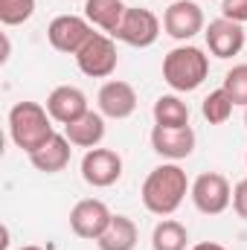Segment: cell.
Masks as SVG:
<instances>
[{"label": "cell", "mask_w": 247, "mask_h": 250, "mask_svg": "<svg viewBox=\"0 0 247 250\" xmlns=\"http://www.w3.org/2000/svg\"><path fill=\"white\" fill-rule=\"evenodd\" d=\"M245 125H247V108H245Z\"/></svg>", "instance_id": "obj_28"}, {"label": "cell", "mask_w": 247, "mask_h": 250, "mask_svg": "<svg viewBox=\"0 0 247 250\" xmlns=\"http://www.w3.org/2000/svg\"><path fill=\"white\" fill-rule=\"evenodd\" d=\"M35 15V0H0V23L21 26Z\"/></svg>", "instance_id": "obj_22"}, {"label": "cell", "mask_w": 247, "mask_h": 250, "mask_svg": "<svg viewBox=\"0 0 247 250\" xmlns=\"http://www.w3.org/2000/svg\"><path fill=\"white\" fill-rule=\"evenodd\" d=\"M221 18L247 23V0H221Z\"/></svg>", "instance_id": "obj_24"}, {"label": "cell", "mask_w": 247, "mask_h": 250, "mask_svg": "<svg viewBox=\"0 0 247 250\" xmlns=\"http://www.w3.org/2000/svg\"><path fill=\"white\" fill-rule=\"evenodd\" d=\"M53 134H56V128H53V117H50L47 105H38V102H15L12 105L9 137L21 151H26V154L38 151Z\"/></svg>", "instance_id": "obj_2"}, {"label": "cell", "mask_w": 247, "mask_h": 250, "mask_svg": "<svg viewBox=\"0 0 247 250\" xmlns=\"http://www.w3.org/2000/svg\"><path fill=\"white\" fill-rule=\"evenodd\" d=\"M111 218H114V212L108 209L105 201H99V198H84V201H79V204L70 209V230H73L79 239H84V242H96V239L108 230Z\"/></svg>", "instance_id": "obj_8"}, {"label": "cell", "mask_w": 247, "mask_h": 250, "mask_svg": "<svg viewBox=\"0 0 247 250\" xmlns=\"http://www.w3.org/2000/svg\"><path fill=\"white\" fill-rule=\"evenodd\" d=\"M192 250H227L224 245H218V242H198Z\"/></svg>", "instance_id": "obj_26"}, {"label": "cell", "mask_w": 247, "mask_h": 250, "mask_svg": "<svg viewBox=\"0 0 247 250\" xmlns=\"http://www.w3.org/2000/svg\"><path fill=\"white\" fill-rule=\"evenodd\" d=\"M140 242V230L128 215H114L108 230L96 239L99 250H134Z\"/></svg>", "instance_id": "obj_18"}, {"label": "cell", "mask_w": 247, "mask_h": 250, "mask_svg": "<svg viewBox=\"0 0 247 250\" xmlns=\"http://www.w3.org/2000/svg\"><path fill=\"white\" fill-rule=\"evenodd\" d=\"M18 250H44V248H38V245H23V248H18Z\"/></svg>", "instance_id": "obj_27"}, {"label": "cell", "mask_w": 247, "mask_h": 250, "mask_svg": "<svg viewBox=\"0 0 247 250\" xmlns=\"http://www.w3.org/2000/svg\"><path fill=\"white\" fill-rule=\"evenodd\" d=\"M227 96L233 99V105H245L247 108V64H236L233 70H227L224 84Z\"/></svg>", "instance_id": "obj_23"}, {"label": "cell", "mask_w": 247, "mask_h": 250, "mask_svg": "<svg viewBox=\"0 0 247 250\" xmlns=\"http://www.w3.org/2000/svg\"><path fill=\"white\" fill-rule=\"evenodd\" d=\"M245 163H247V154H245Z\"/></svg>", "instance_id": "obj_30"}, {"label": "cell", "mask_w": 247, "mask_h": 250, "mask_svg": "<svg viewBox=\"0 0 247 250\" xmlns=\"http://www.w3.org/2000/svg\"><path fill=\"white\" fill-rule=\"evenodd\" d=\"M204 38H206V50L215 59H233V56H239L245 50V29H242V23L227 21V18L209 21V26L204 29Z\"/></svg>", "instance_id": "obj_12"}, {"label": "cell", "mask_w": 247, "mask_h": 250, "mask_svg": "<svg viewBox=\"0 0 247 250\" xmlns=\"http://www.w3.org/2000/svg\"><path fill=\"white\" fill-rule=\"evenodd\" d=\"M189 198H192V204H195L198 212H204V215H221L233 204V187H230V181L221 172H201L192 181Z\"/></svg>", "instance_id": "obj_4"}, {"label": "cell", "mask_w": 247, "mask_h": 250, "mask_svg": "<svg viewBox=\"0 0 247 250\" xmlns=\"http://www.w3.org/2000/svg\"><path fill=\"white\" fill-rule=\"evenodd\" d=\"M154 125H166V128H184L189 125V105L178 93H163L157 96L154 108H151Z\"/></svg>", "instance_id": "obj_19"}, {"label": "cell", "mask_w": 247, "mask_h": 250, "mask_svg": "<svg viewBox=\"0 0 247 250\" xmlns=\"http://www.w3.org/2000/svg\"><path fill=\"white\" fill-rule=\"evenodd\" d=\"M186 245H189V233L175 218H163L151 233V250H186Z\"/></svg>", "instance_id": "obj_20"}, {"label": "cell", "mask_w": 247, "mask_h": 250, "mask_svg": "<svg viewBox=\"0 0 247 250\" xmlns=\"http://www.w3.org/2000/svg\"><path fill=\"white\" fill-rule=\"evenodd\" d=\"M233 209H236L239 218H245L247 221V178L245 181H239L236 189H233Z\"/></svg>", "instance_id": "obj_25"}, {"label": "cell", "mask_w": 247, "mask_h": 250, "mask_svg": "<svg viewBox=\"0 0 247 250\" xmlns=\"http://www.w3.org/2000/svg\"><path fill=\"white\" fill-rule=\"evenodd\" d=\"M189 189H192V184H189L184 169L178 163H163V166L148 172V178L143 181V189H140V198L151 215L169 218L172 212H178V207L184 204Z\"/></svg>", "instance_id": "obj_1"}, {"label": "cell", "mask_w": 247, "mask_h": 250, "mask_svg": "<svg viewBox=\"0 0 247 250\" xmlns=\"http://www.w3.org/2000/svg\"><path fill=\"white\" fill-rule=\"evenodd\" d=\"M76 64L84 76L90 79H108L114 76L120 56H117V44H114V35H105V32H93L87 38V44L76 53Z\"/></svg>", "instance_id": "obj_5"}, {"label": "cell", "mask_w": 247, "mask_h": 250, "mask_svg": "<svg viewBox=\"0 0 247 250\" xmlns=\"http://www.w3.org/2000/svg\"><path fill=\"white\" fill-rule=\"evenodd\" d=\"M70 154H73V143L67 140V134H53L38 151L29 154V163L44 175H56L70 166Z\"/></svg>", "instance_id": "obj_15"}, {"label": "cell", "mask_w": 247, "mask_h": 250, "mask_svg": "<svg viewBox=\"0 0 247 250\" xmlns=\"http://www.w3.org/2000/svg\"><path fill=\"white\" fill-rule=\"evenodd\" d=\"M96 105H99V114L105 120H128L137 111V90L128 82L111 79L99 87Z\"/></svg>", "instance_id": "obj_13"}, {"label": "cell", "mask_w": 247, "mask_h": 250, "mask_svg": "<svg viewBox=\"0 0 247 250\" xmlns=\"http://www.w3.org/2000/svg\"><path fill=\"white\" fill-rule=\"evenodd\" d=\"M163 29L175 41H189L198 32H204V9L195 0H175L163 12Z\"/></svg>", "instance_id": "obj_10"}, {"label": "cell", "mask_w": 247, "mask_h": 250, "mask_svg": "<svg viewBox=\"0 0 247 250\" xmlns=\"http://www.w3.org/2000/svg\"><path fill=\"white\" fill-rule=\"evenodd\" d=\"M233 99L227 96V90L224 87H218V90H209V96L201 102V114H204V120L209 125H224L230 117H233Z\"/></svg>", "instance_id": "obj_21"}, {"label": "cell", "mask_w": 247, "mask_h": 250, "mask_svg": "<svg viewBox=\"0 0 247 250\" xmlns=\"http://www.w3.org/2000/svg\"><path fill=\"white\" fill-rule=\"evenodd\" d=\"M209 76V56L201 47L181 44L166 53L163 59V82L175 93H192L198 90Z\"/></svg>", "instance_id": "obj_3"}, {"label": "cell", "mask_w": 247, "mask_h": 250, "mask_svg": "<svg viewBox=\"0 0 247 250\" xmlns=\"http://www.w3.org/2000/svg\"><path fill=\"white\" fill-rule=\"evenodd\" d=\"M151 148L169 160V163H178L189 157L195 151V131L192 125H184V128H166V125H154L151 128Z\"/></svg>", "instance_id": "obj_11"}, {"label": "cell", "mask_w": 247, "mask_h": 250, "mask_svg": "<svg viewBox=\"0 0 247 250\" xmlns=\"http://www.w3.org/2000/svg\"><path fill=\"white\" fill-rule=\"evenodd\" d=\"M82 178L93 189H108L123 178V157L114 148H90L82 157Z\"/></svg>", "instance_id": "obj_9"}, {"label": "cell", "mask_w": 247, "mask_h": 250, "mask_svg": "<svg viewBox=\"0 0 247 250\" xmlns=\"http://www.w3.org/2000/svg\"><path fill=\"white\" fill-rule=\"evenodd\" d=\"M125 9L128 6L123 0H84V18L105 35H117L125 18Z\"/></svg>", "instance_id": "obj_17"}, {"label": "cell", "mask_w": 247, "mask_h": 250, "mask_svg": "<svg viewBox=\"0 0 247 250\" xmlns=\"http://www.w3.org/2000/svg\"><path fill=\"white\" fill-rule=\"evenodd\" d=\"M166 3H175V0H166Z\"/></svg>", "instance_id": "obj_29"}, {"label": "cell", "mask_w": 247, "mask_h": 250, "mask_svg": "<svg viewBox=\"0 0 247 250\" xmlns=\"http://www.w3.org/2000/svg\"><path fill=\"white\" fill-rule=\"evenodd\" d=\"M90 35H93V23L82 15H59L47 26V38L53 50H59L64 56H76L87 44Z\"/></svg>", "instance_id": "obj_7"}, {"label": "cell", "mask_w": 247, "mask_h": 250, "mask_svg": "<svg viewBox=\"0 0 247 250\" xmlns=\"http://www.w3.org/2000/svg\"><path fill=\"white\" fill-rule=\"evenodd\" d=\"M114 38L123 41V44H128V47L145 50V47H151V44L160 38V18H157L151 9L128 6L123 23H120V29H117Z\"/></svg>", "instance_id": "obj_6"}, {"label": "cell", "mask_w": 247, "mask_h": 250, "mask_svg": "<svg viewBox=\"0 0 247 250\" xmlns=\"http://www.w3.org/2000/svg\"><path fill=\"white\" fill-rule=\"evenodd\" d=\"M64 134L76 148H99V143L105 140V117L99 111H87L82 120L64 125Z\"/></svg>", "instance_id": "obj_16"}, {"label": "cell", "mask_w": 247, "mask_h": 250, "mask_svg": "<svg viewBox=\"0 0 247 250\" xmlns=\"http://www.w3.org/2000/svg\"><path fill=\"white\" fill-rule=\"evenodd\" d=\"M47 111L53 117V123L70 125L76 120H82L90 108H87V96L84 90L73 87V84H59L50 96H47Z\"/></svg>", "instance_id": "obj_14"}]
</instances>
